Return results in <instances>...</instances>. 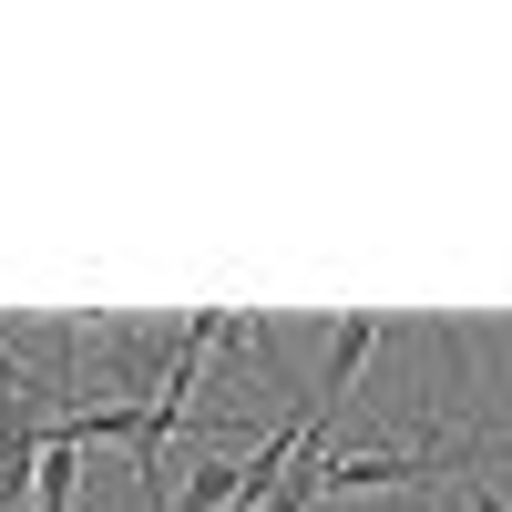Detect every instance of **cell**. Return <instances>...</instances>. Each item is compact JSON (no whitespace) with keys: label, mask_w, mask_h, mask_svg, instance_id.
Returning a JSON list of instances; mask_svg holds the SVG:
<instances>
[{"label":"cell","mask_w":512,"mask_h":512,"mask_svg":"<svg viewBox=\"0 0 512 512\" xmlns=\"http://www.w3.org/2000/svg\"><path fill=\"white\" fill-rule=\"evenodd\" d=\"M390 318H369V308H349V318H338L328 328V349H318V379H308V410L328 420V431H338V410H349V390H359V369L379 359V349H390Z\"/></svg>","instance_id":"obj_1"},{"label":"cell","mask_w":512,"mask_h":512,"mask_svg":"<svg viewBox=\"0 0 512 512\" xmlns=\"http://www.w3.org/2000/svg\"><path fill=\"white\" fill-rule=\"evenodd\" d=\"M420 482H441V451L379 441V451H338V461H328V502H338V492H420Z\"/></svg>","instance_id":"obj_2"},{"label":"cell","mask_w":512,"mask_h":512,"mask_svg":"<svg viewBox=\"0 0 512 512\" xmlns=\"http://www.w3.org/2000/svg\"><path fill=\"white\" fill-rule=\"evenodd\" d=\"M164 512H256V502H246V461H226V451L185 461V482L164 492Z\"/></svg>","instance_id":"obj_3"},{"label":"cell","mask_w":512,"mask_h":512,"mask_svg":"<svg viewBox=\"0 0 512 512\" xmlns=\"http://www.w3.org/2000/svg\"><path fill=\"white\" fill-rule=\"evenodd\" d=\"M31 502H41V512H82V441L41 431V472H31Z\"/></svg>","instance_id":"obj_4"},{"label":"cell","mask_w":512,"mask_h":512,"mask_svg":"<svg viewBox=\"0 0 512 512\" xmlns=\"http://www.w3.org/2000/svg\"><path fill=\"white\" fill-rule=\"evenodd\" d=\"M472 512H502V492H472Z\"/></svg>","instance_id":"obj_5"}]
</instances>
